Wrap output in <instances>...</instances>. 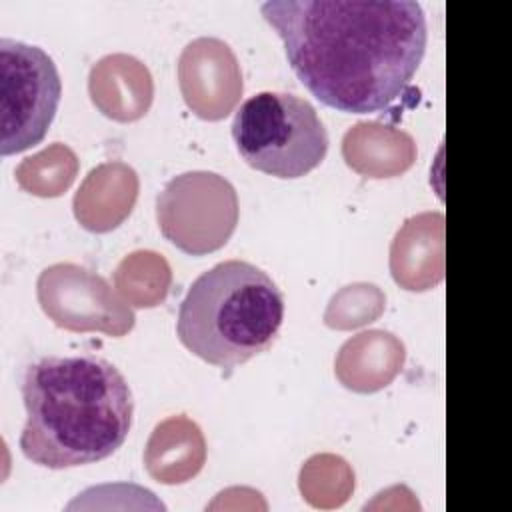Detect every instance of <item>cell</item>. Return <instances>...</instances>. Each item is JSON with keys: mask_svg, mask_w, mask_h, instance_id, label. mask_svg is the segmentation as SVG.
Returning <instances> with one entry per match:
<instances>
[{"mask_svg": "<svg viewBox=\"0 0 512 512\" xmlns=\"http://www.w3.org/2000/svg\"><path fill=\"white\" fill-rule=\"evenodd\" d=\"M158 224L180 250L200 256L226 244L238 218L232 184L212 172H186L158 196Z\"/></svg>", "mask_w": 512, "mask_h": 512, "instance_id": "6", "label": "cell"}, {"mask_svg": "<svg viewBox=\"0 0 512 512\" xmlns=\"http://www.w3.org/2000/svg\"><path fill=\"white\" fill-rule=\"evenodd\" d=\"M62 80L38 46L0 40V154L24 152L44 140L56 116Z\"/></svg>", "mask_w": 512, "mask_h": 512, "instance_id": "5", "label": "cell"}, {"mask_svg": "<svg viewBox=\"0 0 512 512\" xmlns=\"http://www.w3.org/2000/svg\"><path fill=\"white\" fill-rule=\"evenodd\" d=\"M282 320L284 298L274 280L250 262L224 260L188 288L176 334L194 356L230 372L270 348Z\"/></svg>", "mask_w": 512, "mask_h": 512, "instance_id": "3", "label": "cell"}, {"mask_svg": "<svg viewBox=\"0 0 512 512\" xmlns=\"http://www.w3.org/2000/svg\"><path fill=\"white\" fill-rule=\"evenodd\" d=\"M38 300L54 324L70 330L124 334L134 324V314L106 280L74 264L46 268L38 278Z\"/></svg>", "mask_w": 512, "mask_h": 512, "instance_id": "7", "label": "cell"}, {"mask_svg": "<svg viewBox=\"0 0 512 512\" xmlns=\"http://www.w3.org/2000/svg\"><path fill=\"white\" fill-rule=\"evenodd\" d=\"M232 138L248 166L282 180L306 176L328 152L318 112L288 92H258L244 100L234 114Z\"/></svg>", "mask_w": 512, "mask_h": 512, "instance_id": "4", "label": "cell"}, {"mask_svg": "<svg viewBox=\"0 0 512 512\" xmlns=\"http://www.w3.org/2000/svg\"><path fill=\"white\" fill-rule=\"evenodd\" d=\"M22 454L44 468L86 466L128 438L134 400L120 370L98 356H46L22 380Z\"/></svg>", "mask_w": 512, "mask_h": 512, "instance_id": "2", "label": "cell"}, {"mask_svg": "<svg viewBox=\"0 0 512 512\" xmlns=\"http://www.w3.org/2000/svg\"><path fill=\"white\" fill-rule=\"evenodd\" d=\"M260 12L308 92L348 114L386 110L426 52V16L414 0H270Z\"/></svg>", "mask_w": 512, "mask_h": 512, "instance_id": "1", "label": "cell"}]
</instances>
